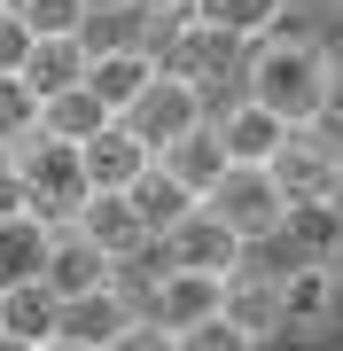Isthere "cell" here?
Masks as SVG:
<instances>
[{
	"label": "cell",
	"instance_id": "obj_1",
	"mask_svg": "<svg viewBox=\"0 0 343 351\" xmlns=\"http://www.w3.org/2000/svg\"><path fill=\"white\" fill-rule=\"evenodd\" d=\"M328 63L335 55L320 47L312 32H266L250 47V71H242V94L281 110L289 125H312L320 110H328Z\"/></svg>",
	"mask_w": 343,
	"mask_h": 351
},
{
	"label": "cell",
	"instance_id": "obj_2",
	"mask_svg": "<svg viewBox=\"0 0 343 351\" xmlns=\"http://www.w3.org/2000/svg\"><path fill=\"white\" fill-rule=\"evenodd\" d=\"M156 55H164V71L195 78L203 94H242V71H250V39L211 24V16H195V8L156 24Z\"/></svg>",
	"mask_w": 343,
	"mask_h": 351
},
{
	"label": "cell",
	"instance_id": "obj_3",
	"mask_svg": "<svg viewBox=\"0 0 343 351\" xmlns=\"http://www.w3.org/2000/svg\"><path fill=\"white\" fill-rule=\"evenodd\" d=\"M16 164H24V188H31V211L47 219V226H71V219H78V203L94 195V180H86V156H78V141L47 133V125L16 141Z\"/></svg>",
	"mask_w": 343,
	"mask_h": 351
},
{
	"label": "cell",
	"instance_id": "obj_4",
	"mask_svg": "<svg viewBox=\"0 0 343 351\" xmlns=\"http://www.w3.org/2000/svg\"><path fill=\"white\" fill-rule=\"evenodd\" d=\"M211 211L234 226L242 242H266L281 234V211H289V195H281V180H273V164H227V172L211 180Z\"/></svg>",
	"mask_w": 343,
	"mask_h": 351
},
{
	"label": "cell",
	"instance_id": "obj_5",
	"mask_svg": "<svg viewBox=\"0 0 343 351\" xmlns=\"http://www.w3.org/2000/svg\"><path fill=\"white\" fill-rule=\"evenodd\" d=\"M203 117H211V94L195 86V78L156 71V78H149V94H140L133 110H125V125L149 141V149H164V141H179L188 125H203Z\"/></svg>",
	"mask_w": 343,
	"mask_h": 351
},
{
	"label": "cell",
	"instance_id": "obj_6",
	"mask_svg": "<svg viewBox=\"0 0 343 351\" xmlns=\"http://www.w3.org/2000/svg\"><path fill=\"white\" fill-rule=\"evenodd\" d=\"M242 250H250V242H242L234 226L211 211V203H195V211L164 234V265H195V274H234Z\"/></svg>",
	"mask_w": 343,
	"mask_h": 351
},
{
	"label": "cell",
	"instance_id": "obj_7",
	"mask_svg": "<svg viewBox=\"0 0 343 351\" xmlns=\"http://www.w3.org/2000/svg\"><path fill=\"white\" fill-rule=\"evenodd\" d=\"M218 313H227L234 328H250L257 343L289 336V320H281V274H266V265H234V274H218Z\"/></svg>",
	"mask_w": 343,
	"mask_h": 351
},
{
	"label": "cell",
	"instance_id": "obj_8",
	"mask_svg": "<svg viewBox=\"0 0 343 351\" xmlns=\"http://www.w3.org/2000/svg\"><path fill=\"white\" fill-rule=\"evenodd\" d=\"M273 180H281V195H289V203L343 195V156H335L312 125H296L289 141H281V156H273Z\"/></svg>",
	"mask_w": 343,
	"mask_h": 351
},
{
	"label": "cell",
	"instance_id": "obj_9",
	"mask_svg": "<svg viewBox=\"0 0 343 351\" xmlns=\"http://www.w3.org/2000/svg\"><path fill=\"white\" fill-rule=\"evenodd\" d=\"M335 304H343L335 265H312V258L281 265V320H289V336H312V328H328V320H335Z\"/></svg>",
	"mask_w": 343,
	"mask_h": 351
},
{
	"label": "cell",
	"instance_id": "obj_10",
	"mask_svg": "<svg viewBox=\"0 0 343 351\" xmlns=\"http://www.w3.org/2000/svg\"><path fill=\"white\" fill-rule=\"evenodd\" d=\"M78 226H86V234L102 242L117 265H133L140 250H156V234L140 226V211H133V195H125V188H94L86 203H78Z\"/></svg>",
	"mask_w": 343,
	"mask_h": 351
},
{
	"label": "cell",
	"instance_id": "obj_11",
	"mask_svg": "<svg viewBox=\"0 0 343 351\" xmlns=\"http://www.w3.org/2000/svg\"><path fill=\"white\" fill-rule=\"evenodd\" d=\"M140 313L164 320V328H195L218 313V274H195V265H164V274L149 281V297H140Z\"/></svg>",
	"mask_w": 343,
	"mask_h": 351
},
{
	"label": "cell",
	"instance_id": "obj_12",
	"mask_svg": "<svg viewBox=\"0 0 343 351\" xmlns=\"http://www.w3.org/2000/svg\"><path fill=\"white\" fill-rule=\"evenodd\" d=\"M211 117H218V133H227V156L234 164H273L281 141L296 133L281 110H266V101H250V94H234L227 110H211Z\"/></svg>",
	"mask_w": 343,
	"mask_h": 351
},
{
	"label": "cell",
	"instance_id": "obj_13",
	"mask_svg": "<svg viewBox=\"0 0 343 351\" xmlns=\"http://www.w3.org/2000/svg\"><path fill=\"white\" fill-rule=\"evenodd\" d=\"M133 320H140V297H125V289H117V274H110L102 289H86V297H63V336L94 343V351H110Z\"/></svg>",
	"mask_w": 343,
	"mask_h": 351
},
{
	"label": "cell",
	"instance_id": "obj_14",
	"mask_svg": "<svg viewBox=\"0 0 343 351\" xmlns=\"http://www.w3.org/2000/svg\"><path fill=\"white\" fill-rule=\"evenodd\" d=\"M281 242H289V265H296V258H312V265H343V195L289 203V211H281Z\"/></svg>",
	"mask_w": 343,
	"mask_h": 351
},
{
	"label": "cell",
	"instance_id": "obj_15",
	"mask_svg": "<svg viewBox=\"0 0 343 351\" xmlns=\"http://www.w3.org/2000/svg\"><path fill=\"white\" fill-rule=\"evenodd\" d=\"M78 156H86V180H94V188H133V180L156 164V149L125 125V117H110L94 141H78Z\"/></svg>",
	"mask_w": 343,
	"mask_h": 351
},
{
	"label": "cell",
	"instance_id": "obj_16",
	"mask_svg": "<svg viewBox=\"0 0 343 351\" xmlns=\"http://www.w3.org/2000/svg\"><path fill=\"white\" fill-rule=\"evenodd\" d=\"M110 274H117V258H110L102 242H94L86 226H78V219H71V226H55V250H47V281L63 289V297H86V289H102Z\"/></svg>",
	"mask_w": 343,
	"mask_h": 351
},
{
	"label": "cell",
	"instance_id": "obj_17",
	"mask_svg": "<svg viewBox=\"0 0 343 351\" xmlns=\"http://www.w3.org/2000/svg\"><path fill=\"white\" fill-rule=\"evenodd\" d=\"M156 164H164L172 180H188L195 195H211V180L227 172L234 156H227V133H218V117H203V125H188L179 141H164V149H156Z\"/></svg>",
	"mask_w": 343,
	"mask_h": 351
},
{
	"label": "cell",
	"instance_id": "obj_18",
	"mask_svg": "<svg viewBox=\"0 0 343 351\" xmlns=\"http://www.w3.org/2000/svg\"><path fill=\"white\" fill-rule=\"evenodd\" d=\"M0 328H8V336H24V343L63 336V289H55L47 274H31V281L0 289Z\"/></svg>",
	"mask_w": 343,
	"mask_h": 351
},
{
	"label": "cell",
	"instance_id": "obj_19",
	"mask_svg": "<svg viewBox=\"0 0 343 351\" xmlns=\"http://www.w3.org/2000/svg\"><path fill=\"white\" fill-rule=\"evenodd\" d=\"M156 71H164V55H156V47H110V55H94V71H86V86L102 94V101H110L117 117H125L133 101L149 94V78H156Z\"/></svg>",
	"mask_w": 343,
	"mask_h": 351
},
{
	"label": "cell",
	"instance_id": "obj_20",
	"mask_svg": "<svg viewBox=\"0 0 343 351\" xmlns=\"http://www.w3.org/2000/svg\"><path fill=\"white\" fill-rule=\"evenodd\" d=\"M47 250H55V226L39 219V211L0 219V289H16V281L47 274Z\"/></svg>",
	"mask_w": 343,
	"mask_h": 351
},
{
	"label": "cell",
	"instance_id": "obj_21",
	"mask_svg": "<svg viewBox=\"0 0 343 351\" xmlns=\"http://www.w3.org/2000/svg\"><path fill=\"white\" fill-rule=\"evenodd\" d=\"M125 195H133V211H140V226H149V234H156V242H164V234H172V226H179V219H188V211H195V203H203V195H195V188H188V180H172V172H164V164H149V172H140V180H133V188H125Z\"/></svg>",
	"mask_w": 343,
	"mask_h": 351
},
{
	"label": "cell",
	"instance_id": "obj_22",
	"mask_svg": "<svg viewBox=\"0 0 343 351\" xmlns=\"http://www.w3.org/2000/svg\"><path fill=\"white\" fill-rule=\"evenodd\" d=\"M86 71H94V47H86L78 32H71V39H31V55H24V78H31L39 101H55L63 86H78Z\"/></svg>",
	"mask_w": 343,
	"mask_h": 351
},
{
	"label": "cell",
	"instance_id": "obj_23",
	"mask_svg": "<svg viewBox=\"0 0 343 351\" xmlns=\"http://www.w3.org/2000/svg\"><path fill=\"white\" fill-rule=\"evenodd\" d=\"M110 117H117V110H110V101L86 86V78H78V86H63V94L47 101V117H39V125H47V133H63V141H94V133L110 125Z\"/></svg>",
	"mask_w": 343,
	"mask_h": 351
},
{
	"label": "cell",
	"instance_id": "obj_24",
	"mask_svg": "<svg viewBox=\"0 0 343 351\" xmlns=\"http://www.w3.org/2000/svg\"><path fill=\"white\" fill-rule=\"evenodd\" d=\"M78 39H86L94 55H110V47H156V16L133 8V0H125V8H94Z\"/></svg>",
	"mask_w": 343,
	"mask_h": 351
},
{
	"label": "cell",
	"instance_id": "obj_25",
	"mask_svg": "<svg viewBox=\"0 0 343 351\" xmlns=\"http://www.w3.org/2000/svg\"><path fill=\"white\" fill-rule=\"evenodd\" d=\"M195 16H211V24H227V32H242V39L257 47L266 32H281L289 0H195Z\"/></svg>",
	"mask_w": 343,
	"mask_h": 351
},
{
	"label": "cell",
	"instance_id": "obj_26",
	"mask_svg": "<svg viewBox=\"0 0 343 351\" xmlns=\"http://www.w3.org/2000/svg\"><path fill=\"white\" fill-rule=\"evenodd\" d=\"M39 117H47V101L31 94L24 71H0V149H16L24 133H39Z\"/></svg>",
	"mask_w": 343,
	"mask_h": 351
},
{
	"label": "cell",
	"instance_id": "obj_27",
	"mask_svg": "<svg viewBox=\"0 0 343 351\" xmlns=\"http://www.w3.org/2000/svg\"><path fill=\"white\" fill-rule=\"evenodd\" d=\"M16 16L31 24V39H71V32H86V0H8Z\"/></svg>",
	"mask_w": 343,
	"mask_h": 351
},
{
	"label": "cell",
	"instance_id": "obj_28",
	"mask_svg": "<svg viewBox=\"0 0 343 351\" xmlns=\"http://www.w3.org/2000/svg\"><path fill=\"white\" fill-rule=\"evenodd\" d=\"M179 351H257V336H250V328H234L227 313H211V320L179 328Z\"/></svg>",
	"mask_w": 343,
	"mask_h": 351
},
{
	"label": "cell",
	"instance_id": "obj_29",
	"mask_svg": "<svg viewBox=\"0 0 343 351\" xmlns=\"http://www.w3.org/2000/svg\"><path fill=\"white\" fill-rule=\"evenodd\" d=\"M110 351H179V328H164V320H149V313H140V320H133Z\"/></svg>",
	"mask_w": 343,
	"mask_h": 351
},
{
	"label": "cell",
	"instance_id": "obj_30",
	"mask_svg": "<svg viewBox=\"0 0 343 351\" xmlns=\"http://www.w3.org/2000/svg\"><path fill=\"white\" fill-rule=\"evenodd\" d=\"M24 55H31V24L0 0V71H24Z\"/></svg>",
	"mask_w": 343,
	"mask_h": 351
},
{
	"label": "cell",
	"instance_id": "obj_31",
	"mask_svg": "<svg viewBox=\"0 0 343 351\" xmlns=\"http://www.w3.org/2000/svg\"><path fill=\"white\" fill-rule=\"evenodd\" d=\"M31 211V188H24V164H16V149H0V219Z\"/></svg>",
	"mask_w": 343,
	"mask_h": 351
},
{
	"label": "cell",
	"instance_id": "obj_32",
	"mask_svg": "<svg viewBox=\"0 0 343 351\" xmlns=\"http://www.w3.org/2000/svg\"><path fill=\"white\" fill-rule=\"evenodd\" d=\"M133 8H149L156 24H172V16H179V8H195V0H133Z\"/></svg>",
	"mask_w": 343,
	"mask_h": 351
},
{
	"label": "cell",
	"instance_id": "obj_33",
	"mask_svg": "<svg viewBox=\"0 0 343 351\" xmlns=\"http://www.w3.org/2000/svg\"><path fill=\"white\" fill-rule=\"evenodd\" d=\"M39 351H94V343H78V336H47Z\"/></svg>",
	"mask_w": 343,
	"mask_h": 351
},
{
	"label": "cell",
	"instance_id": "obj_34",
	"mask_svg": "<svg viewBox=\"0 0 343 351\" xmlns=\"http://www.w3.org/2000/svg\"><path fill=\"white\" fill-rule=\"evenodd\" d=\"M0 351H39V343H24V336H8V328H0Z\"/></svg>",
	"mask_w": 343,
	"mask_h": 351
},
{
	"label": "cell",
	"instance_id": "obj_35",
	"mask_svg": "<svg viewBox=\"0 0 343 351\" xmlns=\"http://www.w3.org/2000/svg\"><path fill=\"white\" fill-rule=\"evenodd\" d=\"M86 8H125V0H86Z\"/></svg>",
	"mask_w": 343,
	"mask_h": 351
}]
</instances>
